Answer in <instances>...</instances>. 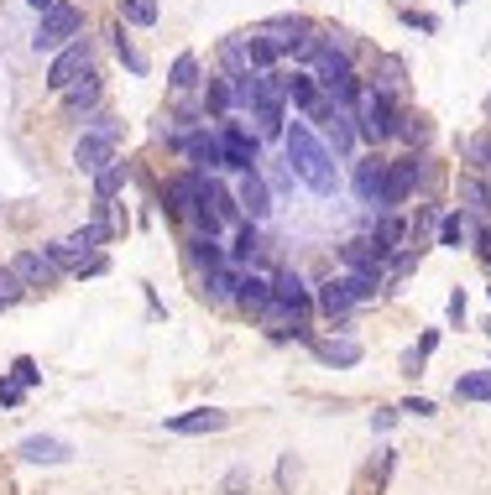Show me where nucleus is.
<instances>
[{
    "label": "nucleus",
    "mask_w": 491,
    "mask_h": 495,
    "mask_svg": "<svg viewBox=\"0 0 491 495\" xmlns=\"http://www.w3.org/2000/svg\"><path fill=\"white\" fill-rule=\"evenodd\" d=\"M282 146H288V167H293V178H299L309 193H319L329 199L335 188H340V167H335V151L324 146V136L314 131L309 121H293L282 131Z\"/></svg>",
    "instance_id": "f257e3e1"
},
{
    "label": "nucleus",
    "mask_w": 491,
    "mask_h": 495,
    "mask_svg": "<svg viewBox=\"0 0 491 495\" xmlns=\"http://www.w3.org/2000/svg\"><path fill=\"white\" fill-rule=\"evenodd\" d=\"M121 157V121H110V115H89L84 121V136L74 141V167L79 172H100Z\"/></svg>",
    "instance_id": "f03ea898"
},
{
    "label": "nucleus",
    "mask_w": 491,
    "mask_h": 495,
    "mask_svg": "<svg viewBox=\"0 0 491 495\" xmlns=\"http://www.w3.org/2000/svg\"><path fill=\"white\" fill-rule=\"evenodd\" d=\"M350 115H356V141L382 146L387 136L398 131V110H392V100H387V94H377V89H361Z\"/></svg>",
    "instance_id": "7ed1b4c3"
},
{
    "label": "nucleus",
    "mask_w": 491,
    "mask_h": 495,
    "mask_svg": "<svg viewBox=\"0 0 491 495\" xmlns=\"http://www.w3.org/2000/svg\"><path fill=\"white\" fill-rule=\"evenodd\" d=\"M214 131H220V146H225V172H257L261 167V136L251 125L225 115Z\"/></svg>",
    "instance_id": "20e7f679"
},
{
    "label": "nucleus",
    "mask_w": 491,
    "mask_h": 495,
    "mask_svg": "<svg viewBox=\"0 0 491 495\" xmlns=\"http://www.w3.org/2000/svg\"><path fill=\"white\" fill-rule=\"evenodd\" d=\"M79 32H84V11H79V5H68V0H58V5L43 11V21H37L32 53H58V47H68Z\"/></svg>",
    "instance_id": "39448f33"
},
{
    "label": "nucleus",
    "mask_w": 491,
    "mask_h": 495,
    "mask_svg": "<svg viewBox=\"0 0 491 495\" xmlns=\"http://www.w3.org/2000/svg\"><path fill=\"white\" fill-rule=\"evenodd\" d=\"M178 151H183L189 172H199V178L225 172V146H220V131H214V125H193L189 136L178 141Z\"/></svg>",
    "instance_id": "423d86ee"
},
{
    "label": "nucleus",
    "mask_w": 491,
    "mask_h": 495,
    "mask_svg": "<svg viewBox=\"0 0 491 495\" xmlns=\"http://www.w3.org/2000/svg\"><path fill=\"white\" fill-rule=\"evenodd\" d=\"M89 68H94V42H89V37H74L68 47H58V53H53V63H47V89H53V94H64L68 83L84 79Z\"/></svg>",
    "instance_id": "0eeeda50"
},
{
    "label": "nucleus",
    "mask_w": 491,
    "mask_h": 495,
    "mask_svg": "<svg viewBox=\"0 0 491 495\" xmlns=\"http://www.w3.org/2000/svg\"><path fill=\"white\" fill-rule=\"evenodd\" d=\"M418 167H424L418 151H408V157H398V162H387V188H382V199H377L371 214H392L398 204H408V193H413V183H418Z\"/></svg>",
    "instance_id": "6e6552de"
},
{
    "label": "nucleus",
    "mask_w": 491,
    "mask_h": 495,
    "mask_svg": "<svg viewBox=\"0 0 491 495\" xmlns=\"http://www.w3.org/2000/svg\"><path fill=\"white\" fill-rule=\"evenodd\" d=\"M231 193H235V209H241L246 225H261V219L272 214V188H267V178H261V167L257 172H241V183H235Z\"/></svg>",
    "instance_id": "1a4fd4ad"
},
{
    "label": "nucleus",
    "mask_w": 491,
    "mask_h": 495,
    "mask_svg": "<svg viewBox=\"0 0 491 495\" xmlns=\"http://www.w3.org/2000/svg\"><path fill=\"white\" fill-rule=\"evenodd\" d=\"M309 73L319 79V89H335L340 79H350V53H345V47H335V42H329V32H324V47L309 58Z\"/></svg>",
    "instance_id": "9d476101"
},
{
    "label": "nucleus",
    "mask_w": 491,
    "mask_h": 495,
    "mask_svg": "<svg viewBox=\"0 0 491 495\" xmlns=\"http://www.w3.org/2000/svg\"><path fill=\"white\" fill-rule=\"evenodd\" d=\"M183 256H189L193 277H210L214 267H225V246H220V235H199V229H193L189 240H183Z\"/></svg>",
    "instance_id": "9b49d317"
},
{
    "label": "nucleus",
    "mask_w": 491,
    "mask_h": 495,
    "mask_svg": "<svg viewBox=\"0 0 491 495\" xmlns=\"http://www.w3.org/2000/svg\"><path fill=\"white\" fill-rule=\"evenodd\" d=\"M225 422H231V412H220V407H193V412L168 417V433H178V438H199V433H220Z\"/></svg>",
    "instance_id": "f8f14e48"
},
{
    "label": "nucleus",
    "mask_w": 491,
    "mask_h": 495,
    "mask_svg": "<svg viewBox=\"0 0 491 495\" xmlns=\"http://www.w3.org/2000/svg\"><path fill=\"white\" fill-rule=\"evenodd\" d=\"M350 188H356V199H361L366 209H377V199H382V188H387V162L377 157V151L356 162V178H350Z\"/></svg>",
    "instance_id": "ddd939ff"
},
{
    "label": "nucleus",
    "mask_w": 491,
    "mask_h": 495,
    "mask_svg": "<svg viewBox=\"0 0 491 495\" xmlns=\"http://www.w3.org/2000/svg\"><path fill=\"white\" fill-rule=\"evenodd\" d=\"M16 454L26 459V464H68L74 459V449H68L64 438H53V433H32L16 443Z\"/></svg>",
    "instance_id": "4468645a"
},
{
    "label": "nucleus",
    "mask_w": 491,
    "mask_h": 495,
    "mask_svg": "<svg viewBox=\"0 0 491 495\" xmlns=\"http://www.w3.org/2000/svg\"><path fill=\"white\" fill-rule=\"evenodd\" d=\"M172 214V219H189L193 225V214H199V172H178L168 183V204H162Z\"/></svg>",
    "instance_id": "2eb2a0df"
},
{
    "label": "nucleus",
    "mask_w": 491,
    "mask_h": 495,
    "mask_svg": "<svg viewBox=\"0 0 491 495\" xmlns=\"http://www.w3.org/2000/svg\"><path fill=\"white\" fill-rule=\"evenodd\" d=\"M100 94H105V83H100V73L89 68L84 79H74V83L64 89V94H58V100H64V110H68V115H94Z\"/></svg>",
    "instance_id": "dca6fc26"
},
{
    "label": "nucleus",
    "mask_w": 491,
    "mask_h": 495,
    "mask_svg": "<svg viewBox=\"0 0 491 495\" xmlns=\"http://www.w3.org/2000/svg\"><path fill=\"white\" fill-rule=\"evenodd\" d=\"M272 297L288 303L293 313H303V318L314 313V292H309V282H303L299 271H278V277H272Z\"/></svg>",
    "instance_id": "f3484780"
},
{
    "label": "nucleus",
    "mask_w": 491,
    "mask_h": 495,
    "mask_svg": "<svg viewBox=\"0 0 491 495\" xmlns=\"http://www.w3.org/2000/svg\"><path fill=\"white\" fill-rule=\"evenodd\" d=\"M272 303V277H261V271H241V282H235V308L241 313H261Z\"/></svg>",
    "instance_id": "a211bd4d"
},
{
    "label": "nucleus",
    "mask_w": 491,
    "mask_h": 495,
    "mask_svg": "<svg viewBox=\"0 0 491 495\" xmlns=\"http://www.w3.org/2000/svg\"><path fill=\"white\" fill-rule=\"evenodd\" d=\"M199 104H204V115L210 121H225V115H235V89L225 73H210L204 79V89H199Z\"/></svg>",
    "instance_id": "6ab92c4d"
},
{
    "label": "nucleus",
    "mask_w": 491,
    "mask_h": 495,
    "mask_svg": "<svg viewBox=\"0 0 491 495\" xmlns=\"http://www.w3.org/2000/svg\"><path fill=\"white\" fill-rule=\"evenodd\" d=\"M314 303H319V313H324V318H335V324H345V318H350V308H356V297H350V287H345V277L319 282Z\"/></svg>",
    "instance_id": "aec40b11"
},
{
    "label": "nucleus",
    "mask_w": 491,
    "mask_h": 495,
    "mask_svg": "<svg viewBox=\"0 0 491 495\" xmlns=\"http://www.w3.org/2000/svg\"><path fill=\"white\" fill-rule=\"evenodd\" d=\"M282 100H288V110L309 115V110L324 100V89H319V79H314V73H288V79H282Z\"/></svg>",
    "instance_id": "412c9836"
},
{
    "label": "nucleus",
    "mask_w": 491,
    "mask_h": 495,
    "mask_svg": "<svg viewBox=\"0 0 491 495\" xmlns=\"http://www.w3.org/2000/svg\"><path fill=\"white\" fill-rule=\"evenodd\" d=\"M257 256H261V229L241 219V225H235V240L225 246V261H231L235 271H251V261H257Z\"/></svg>",
    "instance_id": "4be33fe9"
},
{
    "label": "nucleus",
    "mask_w": 491,
    "mask_h": 495,
    "mask_svg": "<svg viewBox=\"0 0 491 495\" xmlns=\"http://www.w3.org/2000/svg\"><path fill=\"white\" fill-rule=\"evenodd\" d=\"M11 271L22 277L26 287H47V282H58V267L47 261V250H22V256L11 261Z\"/></svg>",
    "instance_id": "5701e85b"
},
{
    "label": "nucleus",
    "mask_w": 491,
    "mask_h": 495,
    "mask_svg": "<svg viewBox=\"0 0 491 495\" xmlns=\"http://www.w3.org/2000/svg\"><path fill=\"white\" fill-rule=\"evenodd\" d=\"M371 79H377V83H366V89H377V94H387V100H392V94H403V89H408V63L398 58V53H382Z\"/></svg>",
    "instance_id": "b1692460"
},
{
    "label": "nucleus",
    "mask_w": 491,
    "mask_h": 495,
    "mask_svg": "<svg viewBox=\"0 0 491 495\" xmlns=\"http://www.w3.org/2000/svg\"><path fill=\"white\" fill-rule=\"evenodd\" d=\"M241 53H246V68H251V73H272V63L282 58L267 32H241Z\"/></svg>",
    "instance_id": "393cba45"
},
{
    "label": "nucleus",
    "mask_w": 491,
    "mask_h": 495,
    "mask_svg": "<svg viewBox=\"0 0 491 495\" xmlns=\"http://www.w3.org/2000/svg\"><path fill=\"white\" fill-rule=\"evenodd\" d=\"M366 240H371V246H377V256H398V246H403L408 240V225L403 219H392V214H377V225H371V235H366Z\"/></svg>",
    "instance_id": "a878e982"
},
{
    "label": "nucleus",
    "mask_w": 491,
    "mask_h": 495,
    "mask_svg": "<svg viewBox=\"0 0 491 495\" xmlns=\"http://www.w3.org/2000/svg\"><path fill=\"white\" fill-rule=\"evenodd\" d=\"M235 282H241V271L225 261V267H214L210 277H199V287H204V297H210L214 308H225V303H235Z\"/></svg>",
    "instance_id": "bb28decb"
},
{
    "label": "nucleus",
    "mask_w": 491,
    "mask_h": 495,
    "mask_svg": "<svg viewBox=\"0 0 491 495\" xmlns=\"http://www.w3.org/2000/svg\"><path fill=\"white\" fill-rule=\"evenodd\" d=\"M251 121H257L261 141H282V131H288V104H261V110H251Z\"/></svg>",
    "instance_id": "cd10ccee"
},
{
    "label": "nucleus",
    "mask_w": 491,
    "mask_h": 495,
    "mask_svg": "<svg viewBox=\"0 0 491 495\" xmlns=\"http://www.w3.org/2000/svg\"><path fill=\"white\" fill-rule=\"evenodd\" d=\"M126 178H131V167L121 162V157H115L110 167H100V172H94V199H100V204H110V199L126 188Z\"/></svg>",
    "instance_id": "c85d7f7f"
},
{
    "label": "nucleus",
    "mask_w": 491,
    "mask_h": 495,
    "mask_svg": "<svg viewBox=\"0 0 491 495\" xmlns=\"http://www.w3.org/2000/svg\"><path fill=\"white\" fill-rule=\"evenodd\" d=\"M314 350H319L324 365H340V371L361 365V345H356V339H329V345H314Z\"/></svg>",
    "instance_id": "c756f323"
},
{
    "label": "nucleus",
    "mask_w": 491,
    "mask_h": 495,
    "mask_svg": "<svg viewBox=\"0 0 491 495\" xmlns=\"http://www.w3.org/2000/svg\"><path fill=\"white\" fill-rule=\"evenodd\" d=\"M168 83L178 89V94H189V89H199V58L193 53H178L168 68Z\"/></svg>",
    "instance_id": "7c9ffc66"
},
{
    "label": "nucleus",
    "mask_w": 491,
    "mask_h": 495,
    "mask_svg": "<svg viewBox=\"0 0 491 495\" xmlns=\"http://www.w3.org/2000/svg\"><path fill=\"white\" fill-rule=\"evenodd\" d=\"M115 16L126 26H157V0H115Z\"/></svg>",
    "instance_id": "2f4dec72"
},
{
    "label": "nucleus",
    "mask_w": 491,
    "mask_h": 495,
    "mask_svg": "<svg viewBox=\"0 0 491 495\" xmlns=\"http://www.w3.org/2000/svg\"><path fill=\"white\" fill-rule=\"evenodd\" d=\"M455 396H460V402H491V371L460 375V381H455Z\"/></svg>",
    "instance_id": "473e14b6"
},
{
    "label": "nucleus",
    "mask_w": 491,
    "mask_h": 495,
    "mask_svg": "<svg viewBox=\"0 0 491 495\" xmlns=\"http://www.w3.org/2000/svg\"><path fill=\"white\" fill-rule=\"evenodd\" d=\"M460 199H466L470 214H491V188L481 183V178H470V172L460 178Z\"/></svg>",
    "instance_id": "72a5a7b5"
},
{
    "label": "nucleus",
    "mask_w": 491,
    "mask_h": 495,
    "mask_svg": "<svg viewBox=\"0 0 491 495\" xmlns=\"http://www.w3.org/2000/svg\"><path fill=\"white\" fill-rule=\"evenodd\" d=\"M22 297H26V282H22V277H16L11 267H0V313H5V308H16Z\"/></svg>",
    "instance_id": "f704fd0d"
},
{
    "label": "nucleus",
    "mask_w": 491,
    "mask_h": 495,
    "mask_svg": "<svg viewBox=\"0 0 491 495\" xmlns=\"http://www.w3.org/2000/svg\"><path fill=\"white\" fill-rule=\"evenodd\" d=\"M439 246H449V250H460V246H466V214H460V209L439 219Z\"/></svg>",
    "instance_id": "c9c22d12"
},
{
    "label": "nucleus",
    "mask_w": 491,
    "mask_h": 495,
    "mask_svg": "<svg viewBox=\"0 0 491 495\" xmlns=\"http://www.w3.org/2000/svg\"><path fill=\"white\" fill-rule=\"evenodd\" d=\"M110 37H115V53H121V63H126L131 73H147V58H142V53H136V47L126 42V21H121V26H115Z\"/></svg>",
    "instance_id": "e433bc0d"
},
{
    "label": "nucleus",
    "mask_w": 491,
    "mask_h": 495,
    "mask_svg": "<svg viewBox=\"0 0 491 495\" xmlns=\"http://www.w3.org/2000/svg\"><path fill=\"white\" fill-rule=\"evenodd\" d=\"M11 381H22V386H43V371H37V360H32V354H16V365H11Z\"/></svg>",
    "instance_id": "4c0bfd02"
},
{
    "label": "nucleus",
    "mask_w": 491,
    "mask_h": 495,
    "mask_svg": "<svg viewBox=\"0 0 491 495\" xmlns=\"http://www.w3.org/2000/svg\"><path fill=\"white\" fill-rule=\"evenodd\" d=\"M392 136H403V141H424V136H428V121H424V115H403Z\"/></svg>",
    "instance_id": "58836bf2"
},
{
    "label": "nucleus",
    "mask_w": 491,
    "mask_h": 495,
    "mask_svg": "<svg viewBox=\"0 0 491 495\" xmlns=\"http://www.w3.org/2000/svg\"><path fill=\"white\" fill-rule=\"evenodd\" d=\"M466 157H470V167H491V136H470Z\"/></svg>",
    "instance_id": "ea45409f"
},
{
    "label": "nucleus",
    "mask_w": 491,
    "mask_h": 495,
    "mask_svg": "<svg viewBox=\"0 0 491 495\" xmlns=\"http://www.w3.org/2000/svg\"><path fill=\"white\" fill-rule=\"evenodd\" d=\"M261 178H267V188H272V193H282V188H293V167H288V162H272Z\"/></svg>",
    "instance_id": "a19ab883"
},
{
    "label": "nucleus",
    "mask_w": 491,
    "mask_h": 495,
    "mask_svg": "<svg viewBox=\"0 0 491 495\" xmlns=\"http://www.w3.org/2000/svg\"><path fill=\"white\" fill-rule=\"evenodd\" d=\"M22 396H26V386H22V381L0 375V407H22Z\"/></svg>",
    "instance_id": "79ce46f5"
},
{
    "label": "nucleus",
    "mask_w": 491,
    "mask_h": 495,
    "mask_svg": "<svg viewBox=\"0 0 491 495\" xmlns=\"http://www.w3.org/2000/svg\"><path fill=\"white\" fill-rule=\"evenodd\" d=\"M246 485H251V470H231V475L220 480V495H241Z\"/></svg>",
    "instance_id": "37998d69"
},
{
    "label": "nucleus",
    "mask_w": 491,
    "mask_h": 495,
    "mask_svg": "<svg viewBox=\"0 0 491 495\" xmlns=\"http://www.w3.org/2000/svg\"><path fill=\"white\" fill-rule=\"evenodd\" d=\"M105 271V256H84V261H74V277H100Z\"/></svg>",
    "instance_id": "c03bdc74"
},
{
    "label": "nucleus",
    "mask_w": 491,
    "mask_h": 495,
    "mask_svg": "<svg viewBox=\"0 0 491 495\" xmlns=\"http://www.w3.org/2000/svg\"><path fill=\"white\" fill-rule=\"evenodd\" d=\"M293 480H299V464H293V454H288V459H282V464H278V485H282V490H288Z\"/></svg>",
    "instance_id": "a18cd8bd"
},
{
    "label": "nucleus",
    "mask_w": 491,
    "mask_h": 495,
    "mask_svg": "<svg viewBox=\"0 0 491 495\" xmlns=\"http://www.w3.org/2000/svg\"><path fill=\"white\" fill-rule=\"evenodd\" d=\"M403 412H418V417H428V412H434V402H428V396H408V402H403Z\"/></svg>",
    "instance_id": "49530a36"
},
{
    "label": "nucleus",
    "mask_w": 491,
    "mask_h": 495,
    "mask_svg": "<svg viewBox=\"0 0 491 495\" xmlns=\"http://www.w3.org/2000/svg\"><path fill=\"white\" fill-rule=\"evenodd\" d=\"M403 21L408 26H418V32H434V26H439L434 16H418V11H403Z\"/></svg>",
    "instance_id": "de8ad7c7"
},
{
    "label": "nucleus",
    "mask_w": 491,
    "mask_h": 495,
    "mask_svg": "<svg viewBox=\"0 0 491 495\" xmlns=\"http://www.w3.org/2000/svg\"><path fill=\"white\" fill-rule=\"evenodd\" d=\"M449 318H455V324H466V292H455V297H449Z\"/></svg>",
    "instance_id": "09e8293b"
},
{
    "label": "nucleus",
    "mask_w": 491,
    "mask_h": 495,
    "mask_svg": "<svg viewBox=\"0 0 491 495\" xmlns=\"http://www.w3.org/2000/svg\"><path fill=\"white\" fill-rule=\"evenodd\" d=\"M26 5H32V11H53V5H58V0H26Z\"/></svg>",
    "instance_id": "8fccbe9b"
},
{
    "label": "nucleus",
    "mask_w": 491,
    "mask_h": 495,
    "mask_svg": "<svg viewBox=\"0 0 491 495\" xmlns=\"http://www.w3.org/2000/svg\"><path fill=\"white\" fill-rule=\"evenodd\" d=\"M486 115H491V100H486Z\"/></svg>",
    "instance_id": "3c124183"
},
{
    "label": "nucleus",
    "mask_w": 491,
    "mask_h": 495,
    "mask_svg": "<svg viewBox=\"0 0 491 495\" xmlns=\"http://www.w3.org/2000/svg\"><path fill=\"white\" fill-rule=\"evenodd\" d=\"M455 5H460V0H455Z\"/></svg>",
    "instance_id": "603ef678"
}]
</instances>
